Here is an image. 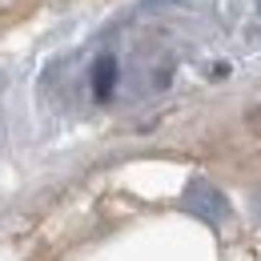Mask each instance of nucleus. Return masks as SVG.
Instances as JSON below:
<instances>
[{"mask_svg":"<svg viewBox=\"0 0 261 261\" xmlns=\"http://www.w3.org/2000/svg\"><path fill=\"white\" fill-rule=\"evenodd\" d=\"M185 209L197 213V217H205L209 225H221V221L229 217L225 193H221L217 185H209L205 177H193V181H189V189H185Z\"/></svg>","mask_w":261,"mask_h":261,"instance_id":"1","label":"nucleus"},{"mask_svg":"<svg viewBox=\"0 0 261 261\" xmlns=\"http://www.w3.org/2000/svg\"><path fill=\"white\" fill-rule=\"evenodd\" d=\"M113 89H117V57L105 53V57H97V65H93V97L109 100Z\"/></svg>","mask_w":261,"mask_h":261,"instance_id":"2","label":"nucleus"}]
</instances>
